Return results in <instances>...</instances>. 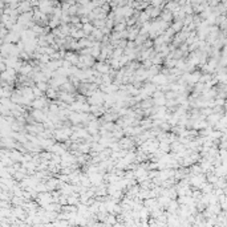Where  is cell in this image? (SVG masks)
I'll return each mask as SVG.
<instances>
[{"instance_id":"obj_5","label":"cell","mask_w":227,"mask_h":227,"mask_svg":"<svg viewBox=\"0 0 227 227\" xmlns=\"http://www.w3.org/2000/svg\"><path fill=\"white\" fill-rule=\"evenodd\" d=\"M47 89H48L47 82H39V90H47Z\"/></svg>"},{"instance_id":"obj_1","label":"cell","mask_w":227,"mask_h":227,"mask_svg":"<svg viewBox=\"0 0 227 227\" xmlns=\"http://www.w3.org/2000/svg\"><path fill=\"white\" fill-rule=\"evenodd\" d=\"M65 61H68L71 65H77L79 54L75 53V52H67V53H65Z\"/></svg>"},{"instance_id":"obj_4","label":"cell","mask_w":227,"mask_h":227,"mask_svg":"<svg viewBox=\"0 0 227 227\" xmlns=\"http://www.w3.org/2000/svg\"><path fill=\"white\" fill-rule=\"evenodd\" d=\"M33 105H35V108H43L44 105H45V100H44V98H37V100H36L35 102H33Z\"/></svg>"},{"instance_id":"obj_2","label":"cell","mask_w":227,"mask_h":227,"mask_svg":"<svg viewBox=\"0 0 227 227\" xmlns=\"http://www.w3.org/2000/svg\"><path fill=\"white\" fill-rule=\"evenodd\" d=\"M81 31L84 32V35H88V33H92V32L94 31V27H93V24H90L89 21L85 24H82L81 25Z\"/></svg>"},{"instance_id":"obj_3","label":"cell","mask_w":227,"mask_h":227,"mask_svg":"<svg viewBox=\"0 0 227 227\" xmlns=\"http://www.w3.org/2000/svg\"><path fill=\"white\" fill-rule=\"evenodd\" d=\"M153 104L158 105V107H165V105H166V98H165V94H163V96H159V97H154V98H153Z\"/></svg>"}]
</instances>
